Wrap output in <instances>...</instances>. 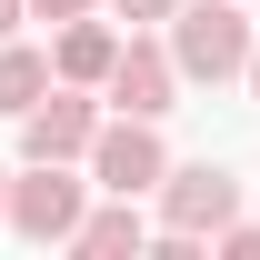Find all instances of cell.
<instances>
[{
    "label": "cell",
    "mask_w": 260,
    "mask_h": 260,
    "mask_svg": "<svg viewBox=\"0 0 260 260\" xmlns=\"http://www.w3.org/2000/svg\"><path fill=\"white\" fill-rule=\"evenodd\" d=\"M250 0H180L160 20V40H170V70H180V90H220V80H240V60H250Z\"/></svg>",
    "instance_id": "obj_1"
},
{
    "label": "cell",
    "mask_w": 260,
    "mask_h": 260,
    "mask_svg": "<svg viewBox=\"0 0 260 260\" xmlns=\"http://www.w3.org/2000/svg\"><path fill=\"white\" fill-rule=\"evenodd\" d=\"M90 210V180H70V160H20L0 190V230H20L30 250H60Z\"/></svg>",
    "instance_id": "obj_2"
},
{
    "label": "cell",
    "mask_w": 260,
    "mask_h": 260,
    "mask_svg": "<svg viewBox=\"0 0 260 260\" xmlns=\"http://www.w3.org/2000/svg\"><path fill=\"white\" fill-rule=\"evenodd\" d=\"M80 170H90V190L150 200V180L170 170V140H160V120H130V110H100V130H90V150H80Z\"/></svg>",
    "instance_id": "obj_3"
},
{
    "label": "cell",
    "mask_w": 260,
    "mask_h": 260,
    "mask_svg": "<svg viewBox=\"0 0 260 260\" xmlns=\"http://www.w3.org/2000/svg\"><path fill=\"white\" fill-rule=\"evenodd\" d=\"M100 110H130V120H170V110H180V70H170V40L120 30L110 70H100Z\"/></svg>",
    "instance_id": "obj_4"
},
{
    "label": "cell",
    "mask_w": 260,
    "mask_h": 260,
    "mask_svg": "<svg viewBox=\"0 0 260 260\" xmlns=\"http://www.w3.org/2000/svg\"><path fill=\"white\" fill-rule=\"evenodd\" d=\"M150 200H160V230L210 240V230L240 210V170H220V160H170L160 180H150Z\"/></svg>",
    "instance_id": "obj_5"
},
{
    "label": "cell",
    "mask_w": 260,
    "mask_h": 260,
    "mask_svg": "<svg viewBox=\"0 0 260 260\" xmlns=\"http://www.w3.org/2000/svg\"><path fill=\"white\" fill-rule=\"evenodd\" d=\"M100 130V90H80V80H50V90L20 110V160H80Z\"/></svg>",
    "instance_id": "obj_6"
},
{
    "label": "cell",
    "mask_w": 260,
    "mask_h": 260,
    "mask_svg": "<svg viewBox=\"0 0 260 260\" xmlns=\"http://www.w3.org/2000/svg\"><path fill=\"white\" fill-rule=\"evenodd\" d=\"M60 250H80V260H140V250H150V220H140V200L100 190L90 210H80V230H70Z\"/></svg>",
    "instance_id": "obj_7"
},
{
    "label": "cell",
    "mask_w": 260,
    "mask_h": 260,
    "mask_svg": "<svg viewBox=\"0 0 260 260\" xmlns=\"http://www.w3.org/2000/svg\"><path fill=\"white\" fill-rule=\"evenodd\" d=\"M110 50H120V30H110L100 10H80V20H60V30H50V80H80V90H100Z\"/></svg>",
    "instance_id": "obj_8"
},
{
    "label": "cell",
    "mask_w": 260,
    "mask_h": 260,
    "mask_svg": "<svg viewBox=\"0 0 260 260\" xmlns=\"http://www.w3.org/2000/svg\"><path fill=\"white\" fill-rule=\"evenodd\" d=\"M40 90H50V50H30V40H0V120H20Z\"/></svg>",
    "instance_id": "obj_9"
},
{
    "label": "cell",
    "mask_w": 260,
    "mask_h": 260,
    "mask_svg": "<svg viewBox=\"0 0 260 260\" xmlns=\"http://www.w3.org/2000/svg\"><path fill=\"white\" fill-rule=\"evenodd\" d=\"M200 250H220V260H260V220H240V210H230V220L210 230Z\"/></svg>",
    "instance_id": "obj_10"
},
{
    "label": "cell",
    "mask_w": 260,
    "mask_h": 260,
    "mask_svg": "<svg viewBox=\"0 0 260 260\" xmlns=\"http://www.w3.org/2000/svg\"><path fill=\"white\" fill-rule=\"evenodd\" d=\"M110 10H120L130 30H160V20H170V10H180V0H110Z\"/></svg>",
    "instance_id": "obj_11"
},
{
    "label": "cell",
    "mask_w": 260,
    "mask_h": 260,
    "mask_svg": "<svg viewBox=\"0 0 260 260\" xmlns=\"http://www.w3.org/2000/svg\"><path fill=\"white\" fill-rule=\"evenodd\" d=\"M80 10H100V0H30V20H50V30H60V20H80Z\"/></svg>",
    "instance_id": "obj_12"
},
{
    "label": "cell",
    "mask_w": 260,
    "mask_h": 260,
    "mask_svg": "<svg viewBox=\"0 0 260 260\" xmlns=\"http://www.w3.org/2000/svg\"><path fill=\"white\" fill-rule=\"evenodd\" d=\"M20 20H30V0H0V40H20Z\"/></svg>",
    "instance_id": "obj_13"
},
{
    "label": "cell",
    "mask_w": 260,
    "mask_h": 260,
    "mask_svg": "<svg viewBox=\"0 0 260 260\" xmlns=\"http://www.w3.org/2000/svg\"><path fill=\"white\" fill-rule=\"evenodd\" d=\"M240 90L260 100V30H250V60H240Z\"/></svg>",
    "instance_id": "obj_14"
},
{
    "label": "cell",
    "mask_w": 260,
    "mask_h": 260,
    "mask_svg": "<svg viewBox=\"0 0 260 260\" xmlns=\"http://www.w3.org/2000/svg\"><path fill=\"white\" fill-rule=\"evenodd\" d=\"M0 190H10V160H0Z\"/></svg>",
    "instance_id": "obj_15"
}]
</instances>
